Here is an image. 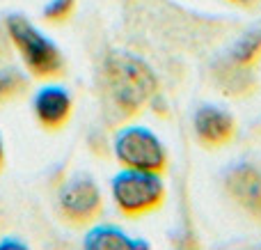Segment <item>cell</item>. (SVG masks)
Here are the masks:
<instances>
[{
  "label": "cell",
  "mask_w": 261,
  "mask_h": 250,
  "mask_svg": "<svg viewBox=\"0 0 261 250\" xmlns=\"http://www.w3.org/2000/svg\"><path fill=\"white\" fill-rule=\"evenodd\" d=\"M83 246L87 250H119V248H147V243L128 239L122 230L113 228V225H101V228H94L87 234Z\"/></svg>",
  "instance_id": "obj_9"
},
{
  "label": "cell",
  "mask_w": 261,
  "mask_h": 250,
  "mask_svg": "<svg viewBox=\"0 0 261 250\" xmlns=\"http://www.w3.org/2000/svg\"><path fill=\"white\" fill-rule=\"evenodd\" d=\"M101 209H103L101 191L94 179H90L87 174L69 179L60 191V211L69 223H90L101 214Z\"/></svg>",
  "instance_id": "obj_5"
},
{
  "label": "cell",
  "mask_w": 261,
  "mask_h": 250,
  "mask_svg": "<svg viewBox=\"0 0 261 250\" xmlns=\"http://www.w3.org/2000/svg\"><path fill=\"white\" fill-rule=\"evenodd\" d=\"M259 58H261V21L250 26L229 48V60L234 64H241V67H250Z\"/></svg>",
  "instance_id": "obj_10"
},
{
  "label": "cell",
  "mask_w": 261,
  "mask_h": 250,
  "mask_svg": "<svg viewBox=\"0 0 261 250\" xmlns=\"http://www.w3.org/2000/svg\"><path fill=\"white\" fill-rule=\"evenodd\" d=\"M231 3L241 5V7H252V5H257V0H231Z\"/></svg>",
  "instance_id": "obj_13"
},
{
  "label": "cell",
  "mask_w": 261,
  "mask_h": 250,
  "mask_svg": "<svg viewBox=\"0 0 261 250\" xmlns=\"http://www.w3.org/2000/svg\"><path fill=\"white\" fill-rule=\"evenodd\" d=\"M103 90L108 108L119 119H126L156 94L158 78L138 55L113 51L103 62Z\"/></svg>",
  "instance_id": "obj_1"
},
{
  "label": "cell",
  "mask_w": 261,
  "mask_h": 250,
  "mask_svg": "<svg viewBox=\"0 0 261 250\" xmlns=\"http://www.w3.org/2000/svg\"><path fill=\"white\" fill-rule=\"evenodd\" d=\"M7 32L12 37L14 46L18 48L25 67L30 73L41 78L58 76L64 69V58L60 53L58 44L53 39L39 32L25 16L21 14H9L7 16Z\"/></svg>",
  "instance_id": "obj_2"
},
{
  "label": "cell",
  "mask_w": 261,
  "mask_h": 250,
  "mask_svg": "<svg viewBox=\"0 0 261 250\" xmlns=\"http://www.w3.org/2000/svg\"><path fill=\"white\" fill-rule=\"evenodd\" d=\"M5 163V147H3V138H0V168Z\"/></svg>",
  "instance_id": "obj_14"
},
{
  "label": "cell",
  "mask_w": 261,
  "mask_h": 250,
  "mask_svg": "<svg viewBox=\"0 0 261 250\" xmlns=\"http://www.w3.org/2000/svg\"><path fill=\"white\" fill-rule=\"evenodd\" d=\"M225 188L254 220H261V165L236 163L227 170Z\"/></svg>",
  "instance_id": "obj_6"
},
{
  "label": "cell",
  "mask_w": 261,
  "mask_h": 250,
  "mask_svg": "<svg viewBox=\"0 0 261 250\" xmlns=\"http://www.w3.org/2000/svg\"><path fill=\"white\" fill-rule=\"evenodd\" d=\"M193 127H195V136L204 145L211 147H220L225 142H229L236 131L234 115L229 110L220 108V106H211V104H204L195 110Z\"/></svg>",
  "instance_id": "obj_7"
},
{
  "label": "cell",
  "mask_w": 261,
  "mask_h": 250,
  "mask_svg": "<svg viewBox=\"0 0 261 250\" xmlns=\"http://www.w3.org/2000/svg\"><path fill=\"white\" fill-rule=\"evenodd\" d=\"M25 87V78L14 67H0V104L14 99Z\"/></svg>",
  "instance_id": "obj_11"
},
{
  "label": "cell",
  "mask_w": 261,
  "mask_h": 250,
  "mask_svg": "<svg viewBox=\"0 0 261 250\" xmlns=\"http://www.w3.org/2000/svg\"><path fill=\"white\" fill-rule=\"evenodd\" d=\"M32 108L44 129H60L71 115V96L62 85H44L32 99Z\"/></svg>",
  "instance_id": "obj_8"
},
{
  "label": "cell",
  "mask_w": 261,
  "mask_h": 250,
  "mask_svg": "<svg viewBox=\"0 0 261 250\" xmlns=\"http://www.w3.org/2000/svg\"><path fill=\"white\" fill-rule=\"evenodd\" d=\"M113 197L119 211L126 216H142L161 207L165 197V186L153 170L126 168L113 177Z\"/></svg>",
  "instance_id": "obj_3"
},
{
  "label": "cell",
  "mask_w": 261,
  "mask_h": 250,
  "mask_svg": "<svg viewBox=\"0 0 261 250\" xmlns=\"http://www.w3.org/2000/svg\"><path fill=\"white\" fill-rule=\"evenodd\" d=\"M113 147L119 163H124L126 168L161 172L167 165V152L163 147L161 138L153 131H149L147 127H140V124L119 129Z\"/></svg>",
  "instance_id": "obj_4"
},
{
  "label": "cell",
  "mask_w": 261,
  "mask_h": 250,
  "mask_svg": "<svg viewBox=\"0 0 261 250\" xmlns=\"http://www.w3.org/2000/svg\"><path fill=\"white\" fill-rule=\"evenodd\" d=\"M73 7H76V0H50L44 7V18L46 21H64V18L71 16Z\"/></svg>",
  "instance_id": "obj_12"
}]
</instances>
